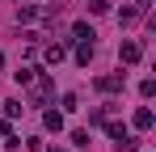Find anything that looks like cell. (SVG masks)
Wrapping results in <instances>:
<instances>
[{
    "label": "cell",
    "mask_w": 156,
    "mask_h": 152,
    "mask_svg": "<svg viewBox=\"0 0 156 152\" xmlns=\"http://www.w3.org/2000/svg\"><path fill=\"white\" fill-rule=\"evenodd\" d=\"M51 93H55V80L51 76H34V80H30V101H34V106H42V101H51Z\"/></svg>",
    "instance_id": "1"
},
{
    "label": "cell",
    "mask_w": 156,
    "mask_h": 152,
    "mask_svg": "<svg viewBox=\"0 0 156 152\" xmlns=\"http://www.w3.org/2000/svg\"><path fill=\"white\" fill-rule=\"evenodd\" d=\"M93 85H97V93H118V89H122V72H105V76H97Z\"/></svg>",
    "instance_id": "2"
},
{
    "label": "cell",
    "mask_w": 156,
    "mask_h": 152,
    "mask_svg": "<svg viewBox=\"0 0 156 152\" xmlns=\"http://www.w3.org/2000/svg\"><path fill=\"white\" fill-rule=\"evenodd\" d=\"M152 123H156V114L148 110V106H139V110H135V118H131L135 131H152Z\"/></svg>",
    "instance_id": "3"
},
{
    "label": "cell",
    "mask_w": 156,
    "mask_h": 152,
    "mask_svg": "<svg viewBox=\"0 0 156 152\" xmlns=\"http://www.w3.org/2000/svg\"><path fill=\"white\" fill-rule=\"evenodd\" d=\"M139 55H144V47H139V42H122V47H118V59H122V63H139Z\"/></svg>",
    "instance_id": "4"
},
{
    "label": "cell",
    "mask_w": 156,
    "mask_h": 152,
    "mask_svg": "<svg viewBox=\"0 0 156 152\" xmlns=\"http://www.w3.org/2000/svg\"><path fill=\"white\" fill-rule=\"evenodd\" d=\"M105 131H110V139H114L118 148H122V144H131V135H127V127H122V123H110V118H105Z\"/></svg>",
    "instance_id": "5"
},
{
    "label": "cell",
    "mask_w": 156,
    "mask_h": 152,
    "mask_svg": "<svg viewBox=\"0 0 156 152\" xmlns=\"http://www.w3.org/2000/svg\"><path fill=\"white\" fill-rule=\"evenodd\" d=\"M93 55H97V42H93V38H89V42H76V63L89 68V59H93Z\"/></svg>",
    "instance_id": "6"
},
{
    "label": "cell",
    "mask_w": 156,
    "mask_h": 152,
    "mask_svg": "<svg viewBox=\"0 0 156 152\" xmlns=\"http://www.w3.org/2000/svg\"><path fill=\"white\" fill-rule=\"evenodd\" d=\"M42 127L59 135V131H63V110H47V114H42Z\"/></svg>",
    "instance_id": "7"
},
{
    "label": "cell",
    "mask_w": 156,
    "mask_h": 152,
    "mask_svg": "<svg viewBox=\"0 0 156 152\" xmlns=\"http://www.w3.org/2000/svg\"><path fill=\"white\" fill-rule=\"evenodd\" d=\"M72 38H76V42H89V38H97V34H93L89 21H76V25H72Z\"/></svg>",
    "instance_id": "8"
},
{
    "label": "cell",
    "mask_w": 156,
    "mask_h": 152,
    "mask_svg": "<svg viewBox=\"0 0 156 152\" xmlns=\"http://www.w3.org/2000/svg\"><path fill=\"white\" fill-rule=\"evenodd\" d=\"M42 55H47V63H59V59H63V42H51Z\"/></svg>",
    "instance_id": "9"
},
{
    "label": "cell",
    "mask_w": 156,
    "mask_h": 152,
    "mask_svg": "<svg viewBox=\"0 0 156 152\" xmlns=\"http://www.w3.org/2000/svg\"><path fill=\"white\" fill-rule=\"evenodd\" d=\"M13 76H17V85H30V80L38 76V68H30V63H26V68H17V72H13Z\"/></svg>",
    "instance_id": "10"
},
{
    "label": "cell",
    "mask_w": 156,
    "mask_h": 152,
    "mask_svg": "<svg viewBox=\"0 0 156 152\" xmlns=\"http://www.w3.org/2000/svg\"><path fill=\"white\" fill-rule=\"evenodd\" d=\"M80 110V101H76V93H63V114H76Z\"/></svg>",
    "instance_id": "11"
},
{
    "label": "cell",
    "mask_w": 156,
    "mask_h": 152,
    "mask_svg": "<svg viewBox=\"0 0 156 152\" xmlns=\"http://www.w3.org/2000/svg\"><path fill=\"white\" fill-rule=\"evenodd\" d=\"M21 110H26V106H21V101H4V118H17V114H21Z\"/></svg>",
    "instance_id": "12"
},
{
    "label": "cell",
    "mask_w": 156,
    "mask_h": 152,
    "mask_svg": "<svg viewBox=\"0 0 156 152\" xmlns=\"http://www.w3.org/2000/svg\"><path fill=\"white\" fill-rule=\"evenodd\" d=\"M72 144L76 148H89V131H72Z\"/></svg>",
    "instance_id": "13"
},
{
    "label": "cell",
    "mask_w": 156,
    "mask_h": 152,
    "mask_svg": "<svg viewBox=\"0 0 156 152\" xmlns=\"http://www.w3.org/2000/svg\"><path fill=\"white\" fill-rule=\"evenodd\" d=\"M135 17H139V9H122V13H118V21H122V25H131Z\"/></svg>",
    "instance_id": "14"
},
{
    "label": "cell",
    "mask_w": 156,
    "mask_h": 152,
    "mask_svg": "<svg viewBox=\"0 0 156 152\" xmlns=\"http://www.w3.org/2000/svg\"><path fill=\"white\" fill-rule=\"evenodd\" d=\"M4 135H13V131H9V118H0V139H4Z\"/></svg>",
    "instance_id": "15"
},
{
    "label": "cell",
    "mask_w": 156,
    "mask_h": 152,
    "mask_svg": "<svg viewBox=\"0 0 156 152\" xmlns=\"http://www.w3.org/2000/svg\"><path fill=\"white\" fill-rule=\"evenodd\" d=\"M122 148H127V152H139V148H135V144H122Z\"/></svg>",
    "instance_id": "16"
},
{
    "label": "cell",
    "mask_w": 156,
    "mask_h": 152,
    "mask_svg": "<svg viewBox=\"0 0 156 152\" xmlns=\"http://www.w3.org/2000/svg\"><path fill=\"white\" fill-rule=\"evenodd\" d=\"M0 68H4V51H0Z\"/></svg>",
    "instance_id": "17"
},
{
    "label": "cell",
    "mask_w": 156,
    "mask_h": 152,
    "mask_svg": "<svg viewBox=\"0 0 156 152\" xmlns=\"http://www.w3.org/2000/svg\"><path fill=\"white\" fill-rule=\"evenodd\" d=\"M51 152H63V148H51Z\"/></svg>",
    "instance_id": "18"
}]
</instances>
